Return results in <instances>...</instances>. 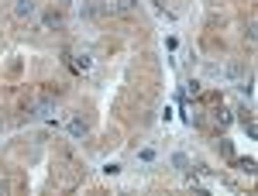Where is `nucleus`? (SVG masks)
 I'll return each mask as SVG.
<instances>
[{
  "label": "nucleus",
  "instance_id": "nucleus-1",
  "mask_svg": "<svg viewBox=\"0 0 258 196\" xmlns=\"http://www.w3.org/2000/svg\"><path fill=\"white\" fill-rule=\"evenodd\" d=\"M138 11V0H107L103 4V14H131Z\"/></svg>",
  "mask_w": 258,
  "mask_h": 196
},
{
  "label": "nucleus",
  "instance_id": "nucleus-2",
  "mask_svg": "<svg viewBox=\"0 0 258 196\" xmlns=\"http://www.w3.org/2000/svg\"><path fill=\"white\" fill-rule=\"evenodd\" d=\"M35 14H38V4H35V0H14V18H35Z\"/></svg>",
  "mask_w": 258,
  "mask_h": 196
},
{
  "label": "nucleus",
  "instance_id": "nucleus-3",
  "mask_svg": "<svg viewBox=\"0 0 258 196\" xmlns=\"http://www.w3.org/2000/svg\"><path fill=\"white\" fill-rule=\"evenodd\" d=\"M238 117H241V124H244V131H248V138H258V127H255V117H251V110H244V107H241Z\"/></svg>",
  "mask_w": 258,
  "mask_h": 196
},
{
  "label": "nucleus",
  "instance_id": "nucleus-4",
  "mask_svg": "<svg viewBox=\"0 0 258 196\" xmlns=\"http://www.w3.org/2000/svg\"><path fill=\"white\" fill-rule=\"evenodd\" d=\"M86 131H90V127H86L83 117H69V135L73 138H86Z\"/></svg>",
  "mask_w": 258,
  "mask_h": 196
},
{
  "label": "nucleus",
  "instance_id": "nucleus-5",
  "mask_svg": "<svg viewBox=\"0 0 258 196\" xmlns=\"http://www.w3.org/2000/svg\"><path fill=\"white\" fill-rule=\"evenodd\" d=\"M238 93H241V97H251V93H255V79H251V76L241 79V83H238Z\"/></svg>",
  "mask_w": 258,
  "mask_h": 196
},
{
  "label": "nucleus",
  "instance_id": "nucleus-6",
  "mask_svg": "<svg viewBox=\"0 0 258 196\" xmlns=\"http://www.w3.org/2000/svg\"><path fill=\"white\" fill-rule=\"evenodd\" d=\"M172 165H176L179 172H189V158L182 155V152H176V155H172Z\"/></svg>",
  "mask_w": 258,
  "mask_h": 196
},
{
  "label": "nucleus",
  "instance_id": "nucleus-7",
  "mask_svg": "<svg viewBox=\"0 0 258 196\" xmlns=\"http://www.w3.org/2000/svg\"><path fill=\"white\" fill-rule=\"evenodd\" d=\"M45 24H48V28H62V14H55V11L45 14Z\"/></svg>",
  "mask_w": 258,
  "mask_h": 196
},
{
  "label": "nucleus",
  "instance_id": "nucleus-8",
  "mask_svg": "<svg viewBox=\"0 0 258 196\" xmlns=\"http://www.w3.org/2000/svg\"><path fill=\"white\" fill-rule=\"evenodd\" d=\"M244 35H248V41L258 38V24H255V21H248V31H244Z\"/></svg>",
  "mask_w": 258,
  "mask_h": 196
},
{
  "label": "nucleus",
  "instance_id": "nucleus-9",
  "mask_svg": "<svg viewBox=\"0 0 258 196\" xmlns=\"http://www.w3.org/2000/svg\"><path fill=\"white\" fill-rule=\"evenodd\" d=\"M238 169H244V172H255V162H251V158H241Z\"/></svg>",
  "mask_w": 258,
  "mask_h": 196
},
{
  "label": "nucleus",
  "instance_id": "nucleus-10",
  "mask_svg": "<svg viewBox=\"0 0 258 196\" xmlns=\"http://www.w3.org/2000/svg\"><path fill=\"white\" fill-rule=\"evenodd\" d=\"M4 193H7V182H4V179H0V196H4Z\"/></svg>",
  "mask_w": 258,
  "mask_h": 196
}]
</instances>
